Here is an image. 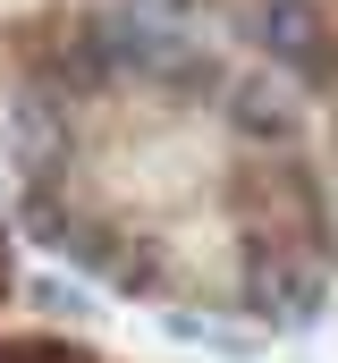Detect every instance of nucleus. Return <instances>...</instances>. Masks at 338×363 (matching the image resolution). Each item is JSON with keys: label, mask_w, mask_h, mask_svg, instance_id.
Masks as SVG:
<instances>
[{"label": "nucleus", "mask_w": 338, "mask_h": 363, "mask_svg": "<svg viewBox=\"0 0 338 363\" xmlns=\"http://www.w3.org/2000/svg\"><path fill=\"white\" fill-rule=\"evenodd\" d=\"M195 9H203V0H136V17H144V26H169V17H195Z\"/></svg>", "instance_id": "7ed1b4c3"}, {"label": "nucleus", "mask_w": 338, "mask_h": 363, "mask_svg": "<svg viewBox=\"0 0 338 363\" xmlns=\"http://www.w3.org/2000/svg\"><path fill=\"white\" fill-rule=\"evenodd\" d=\"M229 118H237V135H254V144H262V135H271V144L296 135V110H288L279 85H237L229 93Z\"/></svg>", "instance_id": "f03ea898"}, {"label": "nucleus", "mask_w": 338, "mask_h": 363, "mask_svg": "<svg viewBox=\"0 0 338 363\" xmlns=\"http://www.w3.org/2000/svg\"><path fill=\"white\" fill-rule=\"evenodd\" d=\"M262 51L288 60V68H322V51H330L322 9L313 0H262Z\"/></svg>", "instance_id": "f257e3e1"}]
</instances>
